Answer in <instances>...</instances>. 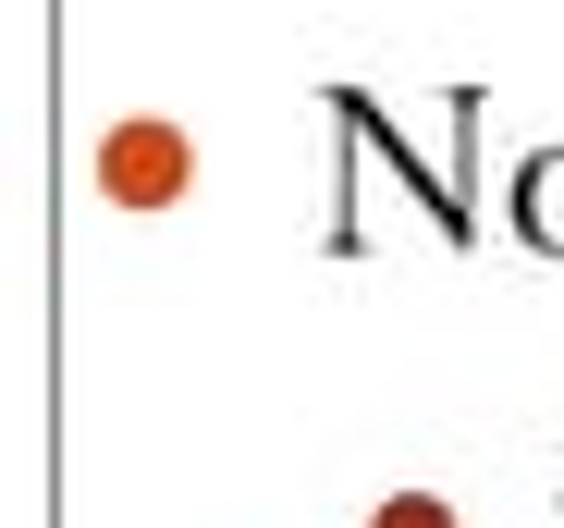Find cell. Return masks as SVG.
Returning <instances> with one entry per match:
<instances>
[{"label": "cell", "mask_w": 564, "mask_h": 528, "mask_svg": "<svg viewBox=\"0 0 564 528\" xmlns=\"http://www.w3.org/2000/svg\"><path fill=\"white\" fill-rule=\"evenodd\" d=\"M332 136H344L356 160H381L393 185L430 209V234H442V246H466V234H479V197H466V172H454V160H430V148H417L381 99H368V86H332Z\"/></svg>", "instance_id": "1"}, {"label": "cell", "mask_w": 564, "mask_h": 528, "mask_svg": "<svg viewBox=\"0 0 564 528\" xmlns=\"http://www.w3.org/2000/svg\"><path fill=\"white\" fill-rule=\"evenodd\" d=\"M368 528H466L442 492H381V516H368Z\"/></svg>", "instance_id": "4"}, {"label": "cell", "mask_w": 564, "mask_h": 528, "mask_svg": "<svg viewBox=\"0 0 564 528\" xmlns=\"http://www.w3.org/2000/svg\"><path fill=\"white\" fill-rule=\"evenodd\" d=\"M503 222H516V246L564 258V148H528V160H516V185H503Z\"/></svg>", "instance_id": "3"}, {"label": "cell", "mask_w": 564, "mask_h": 528, "mask_svg": "<svg viewBox=\"0 0 564 528\" xmlns=\"http://www.w3.org/2000/svg\"><path fill=\"white\" fill-rule=\"evenodd\" d=\"M86 172H99L111 209H172V197H197V136L160 123V111H123V123H99Z\"/></svg>", "instance_id": "2"}]
</instances>
